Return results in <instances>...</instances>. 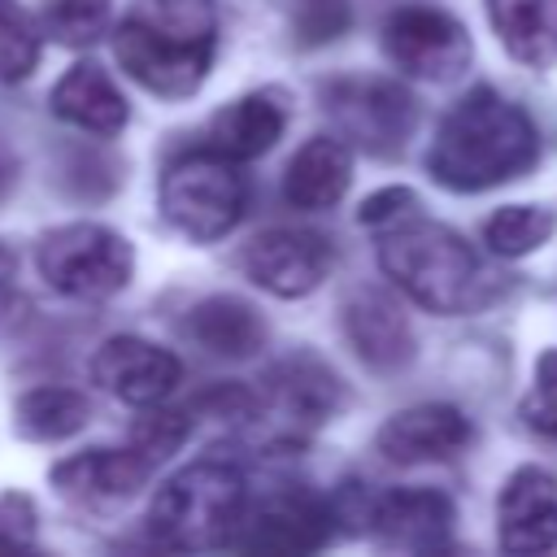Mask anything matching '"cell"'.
I'll list each match as a JSON object with an SVG mask.
<instances>
[{
	"instance_id": "obj_1",
	"label": "cell",
	"mask_w": 557,
	"mask_h": 557,
	"mask_svg": "<svg viewBox=\"0 0 557 557\" xmlns=\"http://www.w3.org/2000/svg\"><path fill=\"white\" fill-rule=\"evenodd\" d=\"M540 157V135L527 109L496 96L492 87L466 91L440 122L426 170L448 191H487L527 174Z\"/></svg>"
},
{
	"instance_id": "obj_2",
	"label": "cell",
	"mask_w": 557,
	"mask_h": 557,
	"mask_svg": "<svg viewBox=\"0 0 557 557\" xmlns=\"http://www.w3.org/2000/svg\"><path fill=\"white\" fill-rule=\"evenodd\" d=\"M218 48L213 0H135L113 30L122 70L161 100L200 91Z\"/></svg>"
},
{
	"instance_id": "obj_3",
	"label": "cell",
	"mask_w": 557,
	"mask_h": 557,
	"mask_svg": "<svg viewBox=\"0 0 557 557\" xmlns=\"http://www.w3.org/2000/svg\"><path fill=\"white\" fill-rule=\"evenodd\" d=\"M379 265L413 305L444 313V318L474 313L487 300H496V292H500L487 261L453 226L431 222L422 213H409V218L383 226Z\"/></svg>"
},
{
	"instance_id": "obj_4",
	"label": "cell",
	"mask_w": 557,
	"mask_h": 557,
	"mask_svg": "<svg viewBox=\"0 0 557 557\" xmlns=\"http://www.w3.org/2000/svg\"><path fill=\"white\" fill-rule=\"evenodd\" d=\"M248 500L244 470L231 461H191L170 474L148 505V535L165 548H213L231 544Z\"/></svg>"
},
{
	"instance_id": "obj_5",
	"label": "cell",
	"mask_w": 557,
	"mask_h": 557,
	"mask_svg": "<svg viewBox=\"0 0 557 557\" xmlns=\"http://www.w3.org/2000/svg\"><path fill=\"white\" fill-rule=\"evenodd\" d=\"M248 209V178L239 161L205 148L165 165L161 174V213L174 231L196 244H213L235 231Z\"/></svg>"
},
{
	"instance_id": "obj_6",
	"label": "cell",
	"mask_w": 557,
	"mask_h": 557,
	"mask_svg": "<svg viewBox=\"0 0 557 557\" xmlns=\"http://www.w3.org/2000/svg\"><path fill=\"white\" fill-rule=\"evenodd\" d=\"M39 274L70 300H109L135 274L131 239L104 222H65L39 235Z\"/></svg>"
},
{
	"instance_id": "obj_7",
	"label": "cell",
	"mask_w": 557,
	"mask_h": 557,
	"mask_svg": "<svg viewBox=\"0 0 557 557\" xmlns=\"http://www.w3.org/2000/svg\"><path fill=\"white\" fill-rule=\"evenodd\" d=\"M322 109L339 139L370 157H396L418 126V100L392 78H331L322 83Z\"/></svg>"
},
{
	"instance_id": "obj_8",
	"label": "cell",
	"mask_w": 557,
	"mask_h": 557,
	"mask_svg": "<svg viewBox=\"0 0 557 557\" xmlns=\"http://www.w3.org/2000/svg\"><path fill=\"white\" fill-rule=\"evenodd\" d=\"M383 52L405 78H426V83L457 78L474 57L466 26L435 4L396 9L383 22Z\"/></svg>"
},
{
	"instance_id": "obj_9",
	"label": "cell",
	"mask_w": 557,
	"mask_h": 557,
	"mask_svg": "<svg viewBox=\"0 0 557 557\" xmlns=\"http://www.w3.org/2000/svg\"><path fill=\"white\" fill-rule=\"evenodd\" d=\"M331 522H335V509L326 496L283 483V487L265 492L257 505L244 500V513H239L231 544L274 548V553H313L331 540Z\"/></svg>"
},
{
	"instance_id": "obj_10",
	"label": "cell",
	"mask_w": 557,
	"mask_h": 557,
	"mask_svg": "<svg viewBox=\"0 0 557 557\" xmlns=\"http://www.w3.org/2000/svg\"><path fill=\"white\" fill-rule=\"evenodd\" d=\"M331 261H335V252H331L326 235L305 231V226H270V231L252 235L239 252V270L261 292H270L278 300H296V296H309L313 287H322Z\"/></svg>"
},
{
	"instance_id": "obj_11",
	"label": "cell",
	"mask_w": 557,
	"mask_h": 557,
	"mask_svg": "<svg viewBox=\"0 0 557 557\" xmlns=\"http://www.w3.org/2000/svg\"><path fill=\"white\" fill-rule=\"evenodd\" d=\"M178 379H183L178 357L139 335H113L91 352V383L135 409L161 405L178 387Z\"/></svg>"
},
{
	"instance_id": "obj_12",
	"label": "cell",
	"mask_w": 557,
	"mask_h": 557,
	"mask_svg": "<svg viewBox=\"0 0 557 557\" xmlns=\"http://www.w3.org/2000/svg\"><path fill=\"white\" fill-rule=\"evenodd\" d=\"M470 418L453 405H409V409H396L379 435H374V448L383 461L392 466H418V461H448L457 457L466 444H470Z\"/></svg>"
},
{
	"instance_id": "obj_13",
	"label": "cell",
	"mask_w": 557,
	"mask_h": 557,
	"mask_svg": "<svg viewBox=\"0 0 557 557\" xmlns=\"http://www.w3.org/2000/svg\"><path fill=\"white\" fill-rule=\"evenodd\" d=\"M496 540L509 553H544L557 544V479L540 466H518L496 500Z\"/></svg>"
},
{
	"instance_id": "obj_14",
	"label": "cell",
	"mask_w": 557,
	"mask_h": 557,
	"mask_svg": "<svg viewBox=\"0 0 557 557\" xmlns=\"http://www.w3.org/2000/svg\"><path fill=\"white\" fill-rule=\"evenodd\" d=\"M370 531L383 548L435 553L453 531V500L435 487H396L370 505Z\"/></svg>"
},
{
	"instance_id": "obj_15",
	"label": "cell",
	"mask_w": 557,
	"mask_h": 557,
	"mask_svg": "<svg viewBox=\"0 0 557 557\" xmlns=\"http://www.w3.org/2000/svg\"><path fill=\"white\" fill-rule=\"evenodd\" d=\"M257 400L270 405V413H278L296 431V426H318L335 418L344 409V383L331 366L313 357H287L265 370Z\"/></svg>"
},
{
	"instance_id": "obj_16",
	"label": "cell",
	"mask_w": 557,
	"mask_h": 557,
	"mask_svg": "<svg viewBox=\"0 0 557 557\" xmlns=\"http://www.w3.org/2000/svg\"><path fill=\"white\" fill-rule=\"evenodd\" d=\"M152 479V461L135 448H87L52 466V487L70 500H126Z\"/></svg>"
},
{
	"instance_id": "obj_17",
	"label": "cell",
	"mask_w": 557,
	"mask_h": 557,
	"mask_svg": "<svg viewBox=\"0 0 557 557\" xmlns=\"http://www.w3.org/2000/svg\"><path fill=\"white\" fill-rule=\"evenodd\" d=\"M48 104H52V113L61 122H70V126H78L87 135H117L126 126V117H131L122 87L96 61H74L57 78Z\"/></svg>"
},
{
	"instance_id": "obj_18",
	"label": "cell",
	"mask_w": 557,
	"mask_h": 557,
	"mask_svg": "<svg viewBox=\"0 0 557 557\" xmlns=\"http://www.w3.org/2000/svg\"><path fill=\"white\" fill-rule=\"evenodd\" d=\"M344 335L370 370H400L413 357V331L400 305L383 292H357L344 305Z\"/></svg>"
},
{
	"instance_id": "obj_19",
	"label": "cell",
	"mask_w": 557,
	"mask_h": 557,
	"mask_svg": "<svg viewBox=\"0 0 557 557\" xmlns=\"http://www.w3.org/2000/svg\"><path fill=\"white\" fill-rule=\"evenodd\" d=\"M283 126H287V109L274 91H248L231 104H222L213 117H209V148L231 157V161H252V157H265L278 139H283Z\"/></svg>"
},
{
	"instance_id": "obj_20",
	"label": "cell",
	"mask_w": 557,
	"mask_h": 557,
	"mask_svg": "<svg viewBox=\"0 0 557 557\" xmlns=\"http://www.w3.org/2000/svg\"><path fill=\"white\" fill-rule=\"evenodd\" d=\"M352 183V148L339 135H313L283 174V196L296 209H331Z\"/></svg>"
},
{
	"instance_id": "obj_21",
	"label": "cell",
	"mask_w": 557,
	"mask_h": 557,
	"mask_svg": "<svg viewBox=\"0 0 557 557\" xmlns=\"http://www.w3.org/2000/svg\"><path fill=\"white\" fill-rule=\"evenodd\" d=\"M183 335L205 348L209 357H231V361H244V357H257L261 344H265V322L261 313L239 300V296H205L200 305L187 309L183 318Z\"/></svg>"
},
{
	"instance_id": "obj_22",
	"label": "cell",
	"mask_w": 557,
	"mask_h": 557,
	"mask_svg": "<svg viewBox=\"0 0 557 557\" xmlns=\"http://www.w3.org/2000/svg\"><path fill=\"white\" fill-rule=\"evenodd\" d=\"M487 22L513 61L531 70L557 61V0H487Z\"/></svg>"
},
{
	"instance_id": "obj_23",
	"label": "cell",
	"mask_w": 557,
	"mask_h": 557,
	"mask_svg": "<svg viewBox=\"0 0 557 557\" xmlns=\"http://www.w3.org/2000/svg\"><path fill=\"white\" fill-rule=\"evenodd\" d=\"M91 418V405L83 392L74 387H30L17 405H13V431L22 440H39V444H57V440H70L87 426Z\"/></svg>"
},
{
	"instance_id": "obj_24",
	"label": "cell",
	"mask_w": 557,
	"mask_h": 557,
	"mask_svg": "<svg viewBox=\"0 0 557 557\" xmlns=\"http://www.w3.org/2000/svg\"><path fill=\"white\" fill-rule=\"evenodd\" d=\"M553 209L544 205H505L483 222V239L496 257H527L553 239Z\"/></svg>"
},
{
	"instance_id": "obj_25",
	"label": "cell",
	"mask_w": 557,
	"mask_h": 557,
	"mask_svg": "<svg viewBox=\"0 0 557 557\" xmlns=\"http://www.w3.org/2000/svg\"><path fill=\"white\" fill-rule=\"evenodd\" d=\"M39 26L65 48H87L109 30V0H48Z\"/></svg>"
},
{
	"instance_id": "obj_26",
	"label": "cell",
	"mask_w": 557,
	"mask_h": 557,
	"mask_svg": "<svg viewBox=\"0 0 557 557\" xmlns=\"http://www.w3.org/2000/svg\"><path fill=\"white\" fill-rule=\"evenodd\" d=\"M39 65V35L22 9L0 0V83H22Z\"/></svg>"
},
{
	"instance_id": "obj_27",
	"label": "cell",
	"mask_w": 557,
	"mask_h": 557,
	"mask_svg": "<svg viewBox=\"0 0 557 557\" xmlns=\"http://www.w3.org/2000/svg\"><path fill=\"white\" fill-rule=\"evenodd\" d=\"M187 431H191V409H152L148 405V413L131 431V448L157 466L187 440Z\"/></svg>"
},
{
	"instance_id": "obj_28",
	"label": "cell",
	"mask_w": 557,
	"mask_h": 557,
	"mask_svg": "<svg viewBox=\"0 0 557 557\" xmlns=\"http://www.w3.org/2000/svg\"><path fill=\"white\" fill-rule=\"evenodd\" d=\"M518 409H522V422H527L531 431L557 440V348H544V352H540L531 392L522 396Z\"/></svg>"
},
{
	"instance_id": "obj_29",
	"label": "cell",
	"mask_w": 557,
	"mask_h": 557,
	"mask_svg": "<svg viewBox=\"0 0 557 557\" xmlns=\"http://www.w3.org/2000/svg\"><path fill=\"white\" fill-rule=\"evenodd\" d=\"M352 13H348V0H305L296 9V35L305 44H326V39H339L348 30Z\"/></svg>"
},
{
	"instance_id": "obj_30",
	"label": "cell",
	"mask_w": 557,
	"mask_h": 557,
	"mask_svg": "<svg viewBox=\"0 0 557 557\" xmlns=\"http://www.w3.org/2000/svg\"><path fill=\"white\" fill-rule=\"evenodd\" d=\"M418 209H422V205H418V196H413L409 187H383V191H374V196L361 200L357 222L383 231V226H392V222H400V218H409V213H418Z\"/></svg>"
},
{
	"instance_id": "obj_31",
	"label": "cell",
	"mask_w": 557,
	"mask_h": 557,
	"mask_svg": "<svg viewBox=\"0 0 557 557\" xmlns=\"http://www.w3.org/2000/svg\"><path fill=\"white\" fill-rule=\"evenodd\" d=\"M35 540V505L22 492H4L0 496V553L9 548H26Z\"/></svg>"
},
{
	"instance_id": "obj_32",
	"label": "cell",
	"mask_w": 557,
	"mask_h": 557,
	"mask_svg": "<svg viewBox=\"0 0 557 557\" xmlns=\"http://www.w3.org/2000/svg\"><path fill=\"white\" fill-rule=\"evenodd\" d=\"M13 270H17V265H13V252L0 244V309L9 305V292H13Z\"/></svg>"
},
{
	"instance_id": "obj_33",
	"label": "cell",
	"mask_w": 557,
	"mask_h": 557,
	"mask_svg": "<svg viewBox=\"0 0 557 557\" xmlns=\"http://www.w3.org/2000/svg\"><path fill=\"white\" fill-rule=\"evenodd\" d=\"M9 183H13V170H9V161H4V157H0V196H4V191H9Z\"/></svg>"
}]
</instances>
